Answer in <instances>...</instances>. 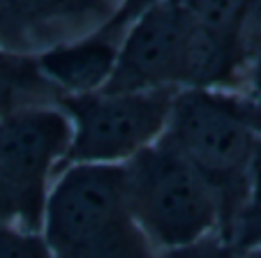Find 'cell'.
<instances>
[{
  "mask_svg": "<svg viewBox=\"0 0 261 258\" xmlns=\"http://www.w3.org/2000/svg\"><path fill=\"white\" fill-rule=\"evenodd\" d=\"M164 138L211 187L220 208V235L231 242L261 146L245 93L178 90Z\"/></svg>",
  "mask_w": 261,
  "mask_h": 258,
  "instance_id": "1",
  "label": "cell"
},
{
  "mask_svg": "<svg viewBox=\"0 0 261 258\" xmlns=\"http://www.w3.org/2000/svg\"><path fill=\"white\" fill-rule=\"evenodd\" d=\"M54 258H158L127 198L125 166H69L54 180L44 228Z\"/></svg>",
  "mask_w": 261,
  "mask_h": 258,
  "instance_id": "2",
  "label": "cell"
},
{
  "mask_svg": "<svg viewBox=\"0 0 261 258\" xmlns=\"http://www.w3.org/2000/svg\"><path fill=\"white\" fill-rule=\"evenodd\" d=\"M123 166L129 208L155 249L169 251L220 235L215 194L164 136Z\"/></svg>",
  "mask_w": 261,
  "mask_h": 258,
  "instance_id": "3",
  "label": "cell"
},
{
  "mask_svg": "<svg viewBox=\"0 0 261 258\" xmlns=\"http://www.w3.org/2000/svg\"><path fill=\"white\" fill-rule=\"evenodd\" d=\"M178 90H99L60 97L72 122V146L60 173L69 166H123L164 136ZM58 173V176H60Z\"/></svg>",
  "mask_w": 261,
  "mask_h": 258,
  "instance_id": "4",
  "label": "cell"
},
{
  "mask_svg": "<svg viewBox=\"0 0 261 258\" xmlns=\"http://www.w3.org/2000/svg\"><path fill=\"white\" fill-rule=\"evenodd\" d=\"M72 146V122L58 104H33L0 118V180L10 189L19 226L44 228L51 180Z\"/></svg>",
  "mask_w": 261,
  "mask_h": 258,
  "instance_id": "5",
  "label": "cell"
},
{
  "mask_svg": "<svg viewBox=\"0 0 261 258\" xmlns=\"http://www.w3.org/2000/svg\"><path fill=\"white\" fill-rule=\"evenodd\" d=\"M190 19L182 0H160L123 33L114 76L104 90H182Z\"/></svg>",
  "mask_w": 261,
  "mask_h": 258,
  "instance_id": "6",
  "label": "cell"
},
{
  "mask_svg": "<svg viewBox=\"0 0 261 258\" xmlns=\"http://www.w3.org/2000/svg\"><path fill=\"white\" fill-rule=\"evenodd\" d=\"M118 49L120 39L116 35L97 30L84 39L35 55V63L60 97H76L107 88L118 63Z\"/></svg>",
  "mask_w": 261,
  "mask_h": 258,
  "instance_id": "7",
  "label": "cell"
},
{
  "mask_svg": "<svg viewBox=\"0 0 261 258\" xmlns=\"http://www.w3.org/2000/svg\"><path fill=\"white\" fill-rule=\"evenodd\" d=\"M190 19L227 39L245 42L247 0H182Z\"/></svg>",
  "mask_w": 261,
  "mask_h": 258,
  "instance_id": "8",
  "label": "cell"
},
{
  "mask_svg": "<svg viewBox=\"0 0 261 258\" xmlns=\"http://www.w3.org/2000/svg\"><path fill=\"white\" fill-rule=\"evenodd\" d=\"M231 244L236 247V251L261 247V146L256 150L254 164H252L245 203H243L238 219L233 224Z\"/></svg>",
  "mask_w": 261,
  "mask_h": 258,
  "instance_id": "9",
  "label": "cell"
},
{
  "mask_svg": "<svg viewBox=\"0 0 261 258\" xmlns=\"http://www.w3.org/2000/svg\"><path fill=\"white\" fill-rule=\"evenodd\" d=\"M0 258H54V253L40 231L0 224Z\"/></svg>",
  "mask_w": 261,
  "mask_h": 258,
  "instance_id": "10",
  "label": "cell"
},
{
  "mask_svg": "<svg viewBox=\"0 0 261 258\" xmlns=\"http://www.w3.org/2000/svg\"><path fill=\"white\" fill-rule=\"evenodd\" d=\"M0 78H3V81L23 83V85H33V88L56 90L40 74L35 58L16 55V53H10V51H3V49H0ZM56 93H58V90H56Z\"/></svg>",
  "mask_w": 261,
  "mask_h": 258,
  "instance_id": "11",
  "label": "cell"
},
{
  "mask_svg": "<svg viewBox=\"0 0 261 258\" xmlns=\"http://www.w3.org/2000/svg\"><path fill=\"white\" fill-rule=\"evenodd\" d=\"M236 256H238L236 247L215 233L194 244H188V247L162 251L158 258H236Z\"/></svg>",
  "mask_w": 261,
  "mask_h": 258,
  "instance_id": "12",
  "label": "cell"
},
{
  "mask_svg": "<svg viewBox=\"0 0 261 258\" xmlns=\"http://www.w3.org/2000/svg\"><path fill=\"white\" fill-rule=\"evenodd\" d=\"M158 3H160V0H123V3H120V7H118V12H116V14L111 16L107 23H104L102 30H107V33H111V35L125 33L134 19H139L143 12L150 10V7L158 5Z\"/></svg>",
  "mask_w": 261,
  "mask_h": 258,
  "instance_id": "13",
  "label": "cell"
},
{
  "mask_svg": "<svg viewBox=\"0 0 261 258\" xmlns=\"http://www.w3.org/2000/svg\"><path fill=\"white\" fill-rule=\"evenodd\" d=\"M261 44V0H247V21H245V46L252 53Z\"/></svg>",
  "mask_w": 261,
  "mask_h": 258,
  "instance_id": "14",
  "label": "cell"
},
{
  "mask_svg": "<svg viewBox=\"0 0 261 258\" xmlns=\"http://www.w3.org/2000/svg\"><path fill=\"white\" fill-rule=\"evenodd\" d=\"M0 224H19L16 203L3 180H0Z\"/></svg>",
  "mask_w": 261,
  "mask_h": 258,
  "instance_id": "15",
  "label": "cell"
},
{
  "mask_svg": "<svg viewBox=\"0 0 261 258\" xmlns=\"http://www.w3.org/2000/svg\"><path fill=\"white\" fill-rule=\"evenodd\" d=\"M247 95L261 104V58L252 60V67H250V93H247Z\"/></svg>",
  "mask_w": 261,
  "mask_h": 258,
  "instance_id": "16",
  "label": "cell"
},
{
  "mask_svg": "<svg viewBox=\"0 0 261 258\" xmlns=\"http://www.w3.org/2000/svg\"><path fill=\"white\" fill-rule=\"evenodd\" d=\"M236 258H261V247L259 249H247V251H238Z\"/></svg>",
  "mask_w": 261,
  "mask_h": 258,
  "instance_id": "17",
  "label": "cell"
},
{
  "mask_svg": "<svg viewBox=\"0 0 261 258\" xmlns=\"http://www.w3.org/2000/svg\"><path fill=\"white\" fill-rule=\"evenodd\" d=\"M254 58H261V44L256 46V49H254V53H252V60H254Z\"/></svg>",
  "mask_w": 261,
  "mask_h": 258,
  "instance_id": "18",
  "label": "cell"
}]
</instances>
